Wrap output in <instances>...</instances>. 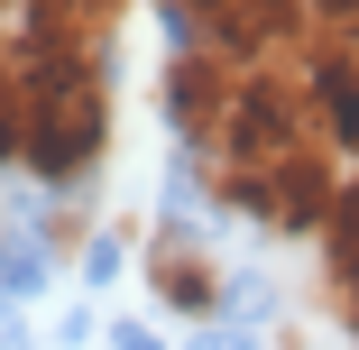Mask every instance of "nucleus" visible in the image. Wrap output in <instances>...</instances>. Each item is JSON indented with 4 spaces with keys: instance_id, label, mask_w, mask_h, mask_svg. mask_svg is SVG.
I'll list each match as a JSON object with an SVG mask.
<instances>
[{
    "instance_id": "nucleus-4",
    "label": "nucleus",
    "mask_w": 359,
    "mask_h": 350,
    "mask_svg": "<svg viewBox=\"0 0 359 350\" xmlns=\"http://www.w3.org/2000/svg\"><path fill=\"white\" fill-rule=\"evenodd\" d=\"M148 295L166 304V314H212L222 304V267H212V249L203 240H184V231H166L157 249H148Z\"/></svg>"
},
{
    "instance_id": "nucleus-2",
    "label": "nucleus",
    "mask_w": 359,
    "mask_h": 350,
    "mask_svg": "<svg viewBox=\"0 0 359 350\" xmlns=\"http://www.w3.org/2000/svg\"><path fill=\"white\" fill-rule=\"evenodd\" d=\"M249 74L258 65H231V55H212V46H175V65H166V120H175V138L194 157H212L231 138V120H240V93H249Z\"/></svg>"
},
{
    "instance_id": "nucleus-6",
    "label": "nucleus",
    "mask_w": 359,
    "mask_h": 350,
    "mask_svg": "<svg viewBox=\"0 0 359 350\" xmlns=\"http://www.w3.org/2000/svg\"><path fill=\"white\" fill-rule=\"evenodd\" d=\"M222 10H231V0H166V19H175V28H184V37H194V28H203V19H222Z\"/></svg>"
},
{
    "instance_id": "nucleus-3",
    "label": "nucleus",
    "mask_w": 359,
    "mask_h": 350,
    "mask_svg": "<svg viewBox=\"0 0 359 350\" xmlns=\"http://www.w3.org/2000/svg\"><path fill=\"white\" fill-rule=\"evenodd\" d=\"M304 83H313L323 138H332L341 157H359V37H350V28H313V46H304Z\"/></svg>"
},
{
    "instance_id": "nucleus-7",
    "label": "nucleus",
    "mask_w": 359,
    "mask_h": 350,
    "mask_svg": "<svg viewBox=\"0 0 359 350\" xmlns=\"http://www.w3.org/2000/svg\"><path fill=\"white\" fill-rule=\"evenodd\" d=\"M313 19H323V28H350V37H359V0H313Z\"/></svg>"
},
{
    "instance_id": "nucleus-1",
    "label": "nucleus",
    "mask_w": 359,
    "mask_h": 350,
    "mask_svg": "<svg viewBox=\"0 0 359 350\" xmlns=\"http://www.w3.org/2000/svg\"><path fill=\"white\" fill-rule=\"evenodd\" d=\"M28 74V175L37 184H83L111 148V83L102 55H65V46H10Z\"/></svg>"
},
{
    "instance_id": "nucleus-5",
    "label": "nucleus",
    "mask_w": 359,
    "mask_h": 350,
    "mask_svg": "<svg viewBox=\"0 0 359 350\" xmlns=\"http://www.w3.org/2000/svg\"><path fill=\"white\" fill-rule=\"evenodd\" d=\"M323 304L350 323V341H359V175L341 184V213L323 222Z\"/></svg>"
}]
</instances>
